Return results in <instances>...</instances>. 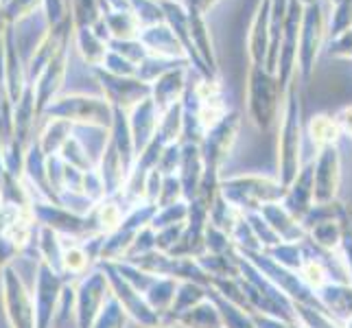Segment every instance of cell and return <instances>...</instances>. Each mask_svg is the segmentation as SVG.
<instances>
[{
  "label": "cell",
  "mask_w": 352,
  "mask_h": 328,
  "mask_svg": "<svg viewBox=\"0 0 352 328\" xmlns=\"http://www.w3.org/2000/svg\"><path fill=\"white\" fill-rule=\"evenodd\" d=\"M331 3H333V5H337V3H339V0H331Z\"/></svg>",
  "instance_id": "cell-23"
},
{
  "label": "cell",
  "mask_w": 352,
  "mask_h": 328,
  "mask_svg": "<svg viewBox=\"0 0 352 328\" xmlns=\"http://www.w3.org/2000/svg\"><path fill=\"white\" fill-rule=\"evenodd\" d=\"M329 57L335 59H352V29H346L333 40H329V48H326Z\"/></svg>",
  "instance_id": "cell-18"
},
{
  "label": "cell",
  "mask_w": 352,
  "mask_h": 328,
  "mask_svg": "<svg viewBox=\"0 0 352 328\" xmlns=\"http://www.w3.org/2000/svg\"><path fill=\"white\" fill-rule=\"evenodd\" d=\"M133 107H136V112H133V123H131V133H133L131 138L138 147H147L149 140H151L153 127L157 125L155 103L151 99H144Z\"/></svg>",
  "instance_id": "cell-11"
},
{
  "label": "cell",
  "mask_w": 352,
  "mask_h": 328,
  "mask_svg": "<svg viewBox=\"0 0 352 328\" xmlns=\"http://www.w3.org/2000/svg\"><path fill=\"white\" fill-rule=\"evenodd\" d=\"M184 72L186 68H168L166 72H162L160 77H155V86H151L153 92V103L157 107V112H166L168 107L179 103V96L184 92Z\"/></svg>",
  "instance_id": "cell-10"
},
{
  "label": "cell",
  "mask_w": 352,
  "mask_h": 328,
  "mask_svg": "<svg viewBox=\"0 0 352 328\" xmlns=\"http://www.w3.org/2000/svg\"><path fill=\"white\" fill-rule=\"evenodd\" d=\"M217 3H219V0H186V9H192V11H197V14L206 16Z\"/></svg>",
  "instance_id": "cell-20"
},
{
  "label": "cell",
  "mask_w": 352,
  "mask_h": 328,
  "mask_svg": "<svg viewBox=\"0 0 352 328\" xmlns=\"http://www.w3.org/2000/svg\"><path fill=\"white\" fill-rule=\"evenodd\" d=\"M72 27L75 29H92L101 20L99 0H72Z\"/></svg>",
  "instance_id": "cell-14"
},
{
  "label": "cell",
  "mask_w": 352,
  "mask_h": 328,
  "mask_svg": "<svg viewBox=\"0 0 352 328\" xmlns=\"http://www.w3.org/2000/svg\"><path fill=\"white\" fill-rule=\"evenodd\" d=\"M270 11H272V0H261L252 20L250 35H248V53L252 66L265 68V57L267 51H270Z\"/></svg>",
  "instance_id": "cell-8"
},
{
  "label": "cell",
  "mask_w": 352,
  "mask_h": 328,
  "mask_svg": "<svg viewBox=\"0 0 352 328\" xmlns=\"http://www.w3.org/2000/svg\"><path fill=\"white\" fill-rule=\"evenodd\" d=\"M7 302H9V309H18L14 313H9L14 322L20 328H31V311H29V302L27 296H24L22 287L14 281V278H7Z\"/></svg>",
  "instance_id": "cell-13"
},
{
  "label": "cell",
  "mask_w": 352,
  "mask_h": 328,
  "mask_svg": "<svg viewBox=\"0 0 352 328\" xmlns=\"http://www.w3.org/2000/svg\"><path fill=\"white\" fill-rule=\"evenodd\" d=\"M55 118L59 120H83L92 125H110V107L99 99H88V96H68L59 99L55 105L48 107Z\"/></svg>",
  "instance_id": "cell-5"
},
{
  "label": "cell",
  "mask_w": 352,
  "mask_h": 328,
  "mask_svg": "<svg viewBox=\"0 0 352 328\" xmlns=\"http://www.w3.org/2000/svg\"><path fill=\"white\" fill-rule=\"evenodd\" d=\"M66 263H68L70 270H81L83 263H86V261H83V254H81V252L72 250V252L66 254Z\"/></svg>",
  "instance_id": "cell-21"
},
{
  "label": "cell",
  "mask_w": 352,
  "mask_h": 328,
  "mask_svg": "<svg viewBox=\"0 0 352 328\" xmlns=\"http://www.w3.org/2000/svg\"><path fill=\"white\" fill-rule=\"evenodd\" d=\"M309 131H311V138L313 142H318L320 147H333L337 136H339V127L335 123V118L326 116V114H320V116H313L311 125H309Z\"/></svg>",
  "instance_id": "cell-15"
},
{
  "label": "cell",
  "mask_w": 352,
  "mask_h": 328,
  "mask_svg": "<svg viewBox=\"0 0 352 328\" xmlns=\"http://www.w3.org/2000/svg\"><path fill=\"white\" fill-rule=\"evenodd\" d=\"M138 42L144 46V51L151 57L157 59H182V62H188V57L184 53V48L179 46L177 38L173 35V31L168 29L166 22H157V24H149V27H142Z\"/></svg>",
  "instance_id": "cell-7"
},
{
  "label": "cell",
  "mask_w": 352,
  "mask_h": 328,
  "mask_svg": "<svg viewBox=\"0 0 352 328\" xmlns=\"http://www.w3.org/2000/svg\"><path fill=\"white\" fill-rule=\"evenodd\" d=\"M283 86L276 75L267 72L263 66H250V79H248V105L250 116L261 129H270L276 112L278 101H280Z\"/></svg>",
  "instance_id": "cell-1"
},
{
  "label": "cell",
  "mask_w": 352,
  "mask_h": 328,
  "mask_svg": "<svg viewBox=\"0 0 352 328\" xmlns=\"http://www.w3.org/2000/svg\"><path fill=\"white\" fill-rule=\"evenodd\" d=\"M300 3H302V5H305V7H307V5H311V3H315V0H300Z\"/></svg>",
  "instance_id": "cell-22"
},
{
  "label": "cell",
  "mask_w": 352,
  "mask_h": 328,
  "mask_svg": "<svg viewBox=\"0 0 352 328\" xmlns=\"http://www.w3.org/2000/svg\"><path fill=\"white\" fill-rule=\"evenodd\" d=\"M94 70L103 83L107 99L116 105V109H127L131 105H138L144 99H149L151 86H147L144 81L131 79V77H116V75H110V72H105L103 68H94Z\"/></svg>",
  "instance_id": "cell-6"
},
{
  "label": "cell",
  "mask_w": 352,
  "mask_h": 328,
  "mask_svg": "<svg viewBox=\"0 0 352 328\" xmlns=\"http://www.w3.org/2000/svg\"><path fill=\"white\" fill-rule=\"evenodd\" d=\"M305 5L300 0H289L287 16L283 24V38H280V55H278V70L276 77L280 86L287 88L289 81L294 79V70L298 66V40H300V22Z\"/></svg>",
  "instance_id": "cell-3"
},
{
  "label": "cell",
  "mask_w": 352,
  "mask_h": 328,
  "mask_svg": "<svg viewBox=\"0 0 352 328\" xmlns=\"http://www.w3.org/2000/svg\"><path fill=\"white\" fill-rule=\"evenodd\" d=\"M335 123H337L339 131L348 133V136L352 138V107H346V109H342V114L337 116Z\"/></svg>",
  "instance_id": "cell-19"
},
{
  "label": "cell",
  "mask_w": 352,
  "mask_h": 328,
  "mask_svg": "<svg viewBox=\"0 0 352 328\" xmlns=\"http://www.w3.org/2000/svg\"><path fill=\"white\" fill-rule=\"evenodd\" d=\"M77 48L81 51V57L94 68H101L103 59L107 55V44L96 35L92 29H75Z\"/></svg>",
  "instance_id": "cell-12"
},
{
  "label": "cell",
  "mask_w": 352,
  "mask_h": 328,
  "mask_svg": "<svg viewBox=\"0 0 352 328\" xmlns=\"http://www.w3.org/2000/svg\"><path fill=\"white\" fill-rule=\"evenodd\" d=\"M298 151H300V105H298V90L289 81L287 96H285V123L280 136V164L285 171V182H289L296 175Z\"/></svg>",
  "instance_id": "cell-4"
},
{
  "label": "cell",
  "mask_w": 352,
  "mask_h": 328,
  "mask_svg": "<svg viewBox=\"0 0 352 328\" xmlns=\"http://www.w3.org/2000/svg\"><path fill=\"white\" fill-rule=\"evenodd\" d=\"M326 38V14L320 0L307 5L302 11L300 22V40H298V68L302 79H309L315 70V62L324 46Z\"/></svg>",
  "instance_id": "cell-2"
},
{
  "label": "cell",
  "mask_w": 352,
  "mask_h": 328,
  "mask_svg": "<svg viewBox=\"0 0 352 328\" xmlns=\"http://www.w3.org/2000/svg\"><path fill=\"white\" fill-rule=\"evenodd\" d=\"M346 29H352V0H339L337 5H333V18L326 27V33L333 40Z\"/></svg>",
  "instance_id": "cell-16"
},
{
  "label": "cell",
  "mask_w": 352,
  "mask_h": 328,
  "mask_svg": "<svg viewBox=\"0 0 352 328\" xmlns=\"http://www.w3.org/2000/svg\"><path fill=\"white\" fill-rule=\"evenodd\" d=\"M66 59H68V42L57 48L51 62L44 66L38 81H35L38 83V103H35V107L38 109H44V105L53 99V94L62 88V81L66 75Z\"/></svg>",
  "instance_id": "cell-9"
},
{
  "label": "cell",
  "mask_w": 352,
  "mask_h": 328,
  "mask_svg": "<svg viewBox=\"0 0 352 328\" xmlns=\"http://www.w3.org/2000/svg\"><path fill=\"white\" fill-rule=\"evenodd\" d=\"M7 3V0H0V5H5Z\"/></svg>",
  "instance_id": "cell-24"
},
{
  "label": "cell",
  "mask_w": 352,
  "mask_h": 328,
  "mask_svg": "<svg viewBox=\"0 0 352 328\" xmlns=\"http://www.w3.org/2000/svg\"><path fill=\"white\" fill-rule=\"evenodd\" d=\"M44 0H7L3 5V18L7 24H16V20H22L31 16L35 9L42 7Z\"/></svg>",
  "instance_id": "cell-17"
}]
</instances>
